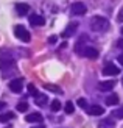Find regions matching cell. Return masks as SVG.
<instances>
[{
  "label": "cell",
  "instance_id": "6da1fadb",
  "mask_svg": "<svg viewBox=\"0 0 123 128\" xmlns=\"http://www.w3.org/2000/svg\"><path fill=\"white\" fill-rule=\"evenodd\" d=\"M90 28L94 31H98V33H105V31L109 30V20L106 17L95 16V17L90 19Z\"/></svg>",
  "mask_w": 123,
  "mask_h": 128
},
{
  "label": "cell",
  "instance_id": "7a4b0ae2",
  "mask_svg": "<svg viewBox=\"0 0 123 128\" xmlns=\"http://www.w3.org/2000/svg\"><path fill=\"white\" fill-rule=\"evenodd\" d=\"M14 34L19 41H22V42H30L31 39V36L28 33V30L23 27V25H16L14 27Z\"/></svg>",
  "mask_w": 123,
  "mask_h": 128
},
{
  "label": "cell",
  "instance_id": "3957f363",
  "mask_svg": "<svg viewBox=\"0 0 123 128\" xmlns=\"http://www.w3.org/2000/svg\"><path fill=\"white\" fill-rule=\"evenodd\" d=\"M14 66V58L11 53H5V50L0 52V69H9Z\"/></svg>",
  "mask_w": 123,
  "mask_h": 128
},
{
  "label": "cell",
  "instance_id": "277c9868",
  "mask_svg": "<svg viewBox=\"0 0 123 128\" xmlns=\"http://www.w3.org/2000/svg\"><path fill=\"white\" fill-rule=\"evenodd\" d=\"M70 11H72V14H75V16H83L84 12L87 11V8H86V5H84V3L76 2V3H72Z\"/></svg>",
  "mask_w": 123,
  "mask_h": 128
},
{
  "label": "cell",
  "instance_id": "5b68a950",
  "mask_svg": "<svg viewBox=\"0 0 123 128\" xmlns=\"http://www.w3.org/2000/svg\"><path fill=\"white\" fill-rule=\"evenodd\" d=\"M119 74H120V69L115 64H106L103 67V75L105 76H114V75H119Z\"/></svg>",
  "mask_w": 123,
  "mask_h": 128
},
{
  "label": "cell",
  "instance_id": "8992f818",
  "mask_svg": "<svg viewBox=\"0 0 123 128\" xmlns=\"http://www.w3.org/2000/svg\"><path fill=\"white\" fill-rule=\"evenodd\" d=\"M81 55L86 56V58H89V60H97L98 58V50L94 48V47H84L81 50Z\"/></svg>",
  "mask_w": 123,
  "mask_h": 128
},
{
  "label": "cell",
  "instance_id": "52a82bcc",
  "mask_svg": "<svg viewBox=\"0 0 123 128\" xmlns=\"http://www.w3.org/2000/svg\"><path fill=\"white\" fill-rule=\"evenodd\" d=\"M22 86H23V81L22 78H14V80H11L9 81V89L14 94H19V92H22Z\"/></svg>",
  "mask_w": 123,
  "mask_h": 128
},
{
  "label": "cell",
  "instance_id": "ba28073f",
  "mask_svg": "<svg viewBox=\"0 0 123 128\" xmlns=\"http://www.w3.org/2000/svg\"><path fill=\"white\" fill-rule=\"evenodd\" d=\"M45 24V19L39 14H31L30 16V25H33V27H42Z\"/></svg>",
  "mask_w": 123,
  "mask_h": 128
},
{
  "label": "cell",
  "instance_id": "9c48e42d",
  "mask_svg": "<svg viewBox=\"0 0 123 128\" xmlns=\"http://www.w3.org/2000/svg\"><path fill=\"white\" fill-rule=\"evenodd\" d=\"M87 112L90 116H101V114L105 112V108L98 106V105H92V106H87Z\"/></svg>",
  "mask_w": 123,
  "mask_h": 128
},
{
  "label": "cell",
  "instance_id": "30bf717a",
  "mask_svg": "<svg viewBox=\"0 0 123 128\" xmlns=\"http://www.w3.org/2000/svg\"><path fill=\"white\" fill-rule=\"evenodd\" d=\"M25 119H27V122H30V124H41L42 122V114L41 112H31Z\"/></svg>",
  "mask_w": 123,
  "mask_h": 128
},
{
  "label": "cell",
  "instance_id": "8fae6325",
  "mask_svg": "<svg viewBox=\"0 0 123 128\" xmlns=\"http://www.w3.org/2000/svg\"><path fill=\"white\" fill-rule=\"evenodd\" d=\"M34 102H36V105H39V106H47L48 98H47V95H45V94H39V92H37L34 95Z\"/></svg>",
  "mask_w": 123,
  "mask_h": 128
},
{
  "label": "cell",
  "instance_id": "7c38bea8",
  "mask_svg": "<svg viewBox=\"0 0 123 128\" xmlns=\"http://www.w3.org/2000/svg\"><path fill=\"white\" fill-rule=\"evenodd\" d=\"M114 86H115V81L114 80H108V81L98 83V89H100V91H109V89H112Z\"/></svg>",
  "mask_w": 123,
  "mask_h": 128
},
{
  "label": "cell",
  "instance_id": "4fadbf2b",
  "mask_svg": "<svg viewBox=\"0 0 123 128\" xmlns=\"http://www.w3.org/2000/svg\"><path fill=\"white\" fill-rule=\"evenodd\" d=\"M76 28H78V24H76V22H72V24H70L69 27L66 28V31L62 33V36H64V38H69V36H72V34L75 33V31H76Z\"/></svg>",
  "mask_w": 123,
  "mask_h": 128
},
{
  "label": "cell",
  "instance_id": "5bb4252c",
  "mask_svg": "<svg viewBox=\"0 0 123 128\" xmlns=\"http://www.w3.org/2000/svg\"><path fill=\"white\" fill-rule=\"evenodd\" d=\"M16 11H17V14L23 16V14H27V12L30 11V6L27 3H17L16 5Z\"/></svg>",
  "mask_w": 123,
  "mask_h": 128
},
{
  "label": "cell",
  "instance_id": "9a60e30c",
  "mask_svg": "<svg viewBox=\"0 0 123 128\" xmlns=\"http://www.w3.org/2000/svg\"><path fill=\"white\" fill-rule=\"evenodd\" d=\"M98 126L100 128H114L115 126V122H114L112 119H103Z\"/></svg>",
  "mask_w": 123,
  "mask_h": 128
},
{
  "label": "cell",
  "instance_id": "2e32d148",
  "mask_svg": "<svg viewBox=\"0 0 123 128\" xmlns=\"http://www.w3.org/2000/svg\"><path fill=\"white\" fill-rule=\"evenodd\" d=\"M105 103L106 105H119V97L115 94H111L105 98Z\"/></svg>",
  "mask_w": 123,
  "mask_h": 128
},
{
  "label": "cell",
  "instance_id": "e0dca14e",
  "mask_svg": "<svg viewBox=\"0 0 123 128\" xmlns=\"http://www.w3.org/2000/svg\"><path fill=\"white\" fill-rule=\"evenodd\" d=\"M44 88L47 89V91L53 92V94H62V89L59 86H55V84H44Z\"/></svg>",
  "mask_w": 123,
  "mask_h": 128
},
{
  "label": "cell",
  "instance_id": "ac0fdd59",
  "mask_svg": "<svg viewBox=\"0 0 123 128\" xmlns=\"http://www.w3.org/2000/svg\"><path fill=\"white\" fill-rule=\"evenodd\" d=\"M14 119V112H5V114H2V116H0V122H9V120H12Z\"/></svg>",
  "mask_w": 123,
  "mask_h": 128
},
{
  "label": "cell",
  "instance_id": "d6986e66",
  "mask_svg": "<svg viewBox=\"0 0 123 128\" xmlns=\"http://www.w3.org/2000/svg\"><path fill=\"white\" fill-rule=\"evenodd\" d=\"M50 110L53 111V112H58V111H59V110H61V103H59V100H53V102H51Z\"/></svg>",
  "mask_w": 123,
  "mask_h": 128
},
{
  "label": "cell",
  "instance_id": "ffe728a7",
  "mask_svg": "<svg viewBox=\"0 0 123 128\" xmlns=\"http://www.w3.org/2000/svg\"><path fill=\"white\" fill-rule=\"evenodd\" d=\"M64 111H66L67 114H73V111H75V106H73V103H72V102H67V103H66V106H64Z\"/></svg>",
  "mask_w": 123,
  "mask_h": 128
},
{
  "label": "cell",
  "instance_id": "44dd1931",
  "mask_svg": "<svg viewBox=\"0 0 123 128\" xmlns=\"http://www.w3.org/2000/svg\"><path fill=\"white\" fill-rule=\"evenodd\" d=\"M27 110H28V103H27V102H19V103H17V111L25 112Z\"/></svg>",
  "mask_w": 123,
  "mask_h": 128
},
{
  "label": "cell",
  "instance_id": "7402d4cb",
  "mask_svg": "<svg viewBox=\"0 0 123 128\" xmlns=\"http://www.w3.org/2000/svg\"><path fill=\"white\" fill-rule=\"evenodd\" d=\"M112 116H114V117H117V119H123V106L117 108V110H114Z\"/></svg>",
  "mask_w": 123,
  "mask_h": 128
},
{
  "label": "cell",
  "instance_id": "603a6c76",
  "mask_svg": "<svg viewBox=\"0 0 123 128\" xmlns=\"http://www.w3.org/2000/svg\"><path fill=\"white\" fill-rule=\"evenodd\" d=\"M76 103L80 105V108H83V110H87V102L84 100V98H78V102Z\"/></svg>",
  "mask_w": 123,
  "mask_h": 128
},
{
  "label": "cell",
  "instance_id": "cb8c5ba5",
  "mask_svg": "<svg viewBox=\"0 0 123 128\" xmlns=\"http://www.w3.org/2000/svg\"><path fill=\"white\" fill-rule=\"evenodd\" d=\"M28 91H30V94L33 95V97H34V95L37 94V89H36V88H34L33 84H28Z\"/></svg>",
  "mask_w": 123,
  "mask_h": 128
},
{
  "label": "cell",
  "instance_id": "d4e9b609",
  "mask_svg": "<svg viewBox=\"0 0 123 128\" xmlns=\"http://www.w3.org/2000/svg\"><path fill=\"white\" fill-rule=\"evenodd\" d=\"M117 19H119L120 22H123V6H122V10L119 11V17H117Z\"/></svg>",
  "mask_w": 123,
  "mask_h": 128
},
{
  "label": "cell",
  "instance_id": "484cf974",
  "mask_svg": "<svg viewBox=\"0 0 123 128\" xmlns=\"http://www.w3.org/2000/svg\"><path fill=\"white\" fill-rule=\"evenodd\" d=\"M48 41H50V44H55V42H56V36H51Z\"/></svg>",
  "mask_w": 123,
  "mask_h": 128
},
{
  "label": "cell",
  "instance_id": "4316f807",
  "mask_svg": "<svg viewBox=\"0 0 123 128\" xmlns=\"http://www.w3.org/2000/svg\"><path fill=\"white\" fill-rule=\"evenodd\" d=\"M119 62L123 66V53H122V55H119Z\"/></svg>",
  "mask_w": 123,
  "mask_h": 128
},
{
  "label": "cell",
  "instance_id": "83f0119b",
  "mask_svg": "<svg viewBox=\"0 0 123 128\" xmlns=\"http://www.w3.org/2000/svg\"><path fill=\"white\" fill-rule=\"evenodd\" d=\"M3 108H5V103H3V102H0V111H2Z\"/></svg>",
  "mask_w": 123,
  "mask_h": 128
},
{
  "label": "cell",
  "instance_id": "f1b7e54d",
  "mask_svg": "<svg viewBox=\"0 0 123 128\" xmlns=\"http://www.w3.org/2000/svg\"><path fill=\"white\" fill-rule=\"evenodd\" d=\"M34 128H44V126H34Z\"/></svg>",
  "mask_w": 123,
  "mask_h": 128
},
{
  "label": "cell",
  "instance_id": "f546056e",
  "mask_svg": "<svg viewBox=\"0 0 123 128\" xmlns=\"http://www.w3.org/2000/svg\"><path fill=\"white\" fill-rule=\"evenodd\" d=\"M122 34H123V28H122Z\"/></svg>",
  "mask_w": 123,
  "mask_h": 128
}]
</instances>
